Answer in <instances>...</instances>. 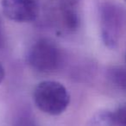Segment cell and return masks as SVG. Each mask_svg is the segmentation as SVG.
Wrapping results in <instances>:
<instances>
[{
  "mask_svg": "<svg viewBox=\"0 0 126 126\" xmlns=\"http://www.w3.org/2000/svg\"><path fill=\"white\" fill-rule=\"evenodd\" d=\"M125 61H126V52H125Z\"/></svg>",
  "mask_w": 126,
  "mask_h": 126,
  "instance_id": "7c38bea8",
  "label": "cell"
},
{
  "mask_svg": "<svg viewBox=\"0 0 126 126\" xmlns=\"http://www.w3.org/2000/svg\"><path fill=\"white\" fill-rule=\"evenodd\" d=\"M89 126H114L112 119V111L102 110L92 117Z\"/></svg>",
  "mask_w": 126,
  "mask_h": 126,
  "instance_id": "ba28073f",
  "label": "cell"
},
{
  "mask_svg": "<svg viewBox=\"0 0 126 126\" xmlns=\"http://www.w3.org/2000/svg\"><path fill=\"white\" fill-rule=\"evenodd\" d=\"M33 100L41 111L51 116H58L67 110L70 103V95L61 83L43 80L35 86Z\"/></svg>",
  "mask_w": 126,
  "mask_h": 126,
  "instance_id": "6da1fadb",
  "label": "cell"
},
{
  "mask_svg": "<svg viewBox=\"0 0 126 126\" xmlns=\"http://www.w3.org/2000/svg\"><path fill=\"white\" fill-rule=\"evenodd\" d=\"M41 6L44 4L46 8H49L50 11L58 10L67 9V8H75L79 0H38Z\"/></svg>",
  "mask_w": 126,
  "mask_h": 126,
  "instance_id": "52a82bcc",
  "label": "cell"
},
{
  "mask_svg": "<svg viewBox=\"0 0 126 126\" xmlns=\"http://www.w3.org/2000/svg\"><path fill=\"white\" fill-rule=\"evenodd\" d=\"M106 79L115 89L126 93V66H111L106 70Z\"/></svg>",
  "mask_w": 126,
  "mask_h": 126,
  "instance_id": "8992f818",
  "label": "cell"
},
{
  "mask_svg": "<svg viewBox=\"0 0 126 126\" xmlns=\"http://www.w3.org/2000/svg\"><path fill=\"white\" fill-rule=\"evenodd\" d=\"M99 20L103 43L110 49L117 48L126 24V11L115 3L105 2L99 8Z\"/></svg>",
  "mask_w": 126,
  "mask_h": 126,
  "instance_id": "7a4b0ae2",
  "label": "cell"
},
{
  "mask_svg": "<svg viewBox=\"0 0 126 126\" xmlns=\"http://www.w3.org/2000/svg\"><path fill=\"white\" fill-rule=\"evenodd\" d=\"M4 45H5V36H4V26H3L2 20L0 18V49L4 48Z\"/></svg>",
  "mask_w": 126,
  "mask_h": 126,
  "instance_id": "30bf717a",
  "label": "cell"
},
{
  "mask_svg": "<svg viewBox=\"0 0 126 126\" xmlns=\"http://www.w3.org/2000/svg\"><path fill=\"white\" fill-rule=\"evenodd\" d=\"M114 126H126V103L120 105L112 111Z\"/></svg>",
  "mask_w": 126,
  "mask_h": 126,
  "instance_id": "9c48e42d",
  "label": "cell"
},
{
  "mask_svg": "<svg viewBox=\"0 0 126 126\" xmlns=\"http://www.w3.org/2000/svg\"><path fill=\"white\" fill-rule=\"evenodd\" d=\"M53 23L58 27L60 31L71 33L79 26V16L74 8L58 10L51 11Z\"/></svg>",
  "mask_w": 126,
  "mask_h": 126,
  "instance_id": "5b68a950",
  "label": "cell"
},
{
  "mask_svg": "<svg viewBox=\"0 0 126 126\" xmlns=\"http://www.w3.org/2000/svg\"><path fill=\"white\" fill-rule=\"evenodd\" d=\"M4 76H5V71H4V67H3V65L0 63V84L4 80Z\"/></svg>",
  "mask_w": 126,
  "mask_h": 126,
  "instance_id": "8fae6325",
  "label": "cell"
},
{
  "mask_svg": "<svg viewBox=\"0 0 126 126\" xmlns=\"http://www.w3.org/2000/svg\"><path fill=\"white\" fill-rule=\"evenodd\" d=\"M1 7L4 16L16 23L35 21L41 11L38 0H1Z\"/></svg>",
  "mask_w": 126,
  "mask_h": 126,
  "instance_id": "277c9868",
  "label": "cell"
},
{
  "mask_svg": "<svg viewBox=\"0 0 126 126\" xmlns=\"http://www.w3.org/2000/svg\"><path fill=\"white\" fill-rule=\"evenodd\" d=\"M29 65L35 71L43 74L54 73L61 66L60 48L49 39L42 38L35 42L27 54Z\"/></svg>",
  "mask_w": 126,
  "mask_h": 126,
  "instance_id": "3957f363",
  "label": "cell"
}]
</instances>
